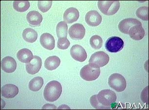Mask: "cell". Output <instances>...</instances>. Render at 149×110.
Returning a JSON list of instances; mask_svg holds the SVG:
<instances>
[{"label": "cell", "instance_id": "obj_16", "mask_svg": "<svg viewBox=\"0 0 149 110\" xmlns=\"http://www.w3.org/2000/svg\"><path fill=\"white\" fill-rule=\"evenodd\" d=\"M79 10L74 8H70L66 10L63 14V20L67 24H72L76 22L79 18Z\"/></svg>", "mask_w": 149, "mask_h": 110}, {"label": "cell", "instance_id": "obj_1", "mask_svg": "<svg viewBox=\"0 0 149 110\" xmlns=\"http://www.w3.org/2000/svg\"><path fill=\"white\" fill-rule=\"evenodd\" d=\"M62 93L61 84L56 80L48 82L45 87L43 95L45 100L49 102H54L58 100Z\"/></svg>", "mask_w": 149, "mask_h": 110}, {"label": "cell", "instance_id": "obj_18", "mask_svg": "<svg viewBox=\"0 0 149 110\" xmlns=\"http://www.w3.org/2000/svg\"><path fill=\"white\" fill-rule=\"evenodd\" d=\"M26 19L30 25L37 26L40 25L43 18L39 12L37 11H31L27 14Z\"/></svg>", "mask_w": 149, "mask_h": 110}, {"label": "cell", "instance_id": "obj_23", "mask_svg": "<svg viewBox=\"0 0 149 110\" xmlns=\"http://www.w3.org/2000/svg\"><path fill=\"white\" fill-rule=\"evenodd\" d=\"M13 7L18 12H25L30 7V3L28 1H15L13 3Z\"/></svg>", "mask_w": 149, "mask_h": 110}, {"label": "cell", "instance_id": "obj_29", "mask_svg": "<svg viewBox=\"0 0 149 110\" xmlns=\"http://www.w3.org/2000/svg\"><path fill=\"white\" fill-rule=\"evenodd\" d=\"M70 45L69 40L67 38H63L58 39L57 42V46L59 49L65 50L68 48Z\"/></svg>", "mask_w": 149, "mask_h": 110}, {"label": "cell", "instance_id": "obj_6", "mask_svg": "<svg viewBox=\"0 0 149 110\" xmlns=\"http://www.w3.org/2000/svg\"><path fill=\"white\" fill-rule=\"evenodd\" d=\"M110 58L107 54L99 51L93 54L89 61V64L95 66L98 68L103 67L109 63Z\"/></svg>", "mask_w": 149, "mask_h": 110}, {"label": "cell", "instance_id": "obj_27", "mask_svg": "<svg viewBox=\"0 0 149 110\" xmlns=\"http://www.w3.org/2000/svg\"><path fill=\"white\" fill-rule=\"evenodd\" d=\"M90 43L93 48L97 50L100 49L102 47L103 44V40L100 36L94 35L90 40Z\"/></svg>", "mask_w": 149, "mask_h": 110}, {"label": "cell", "instance_id": "obj_22", "mask_svg": "<svg viewBox=\"0 0 149 110\" xmlns=\"http://www.w3.org/2000/svg\"><path fill=\"white\" fill-rule=\"evenodd\" d=\"M43 83V79L42 77H37L30 80L29 83V88L31 91L37 92L42 88Z\"/></svg>", "mask_w": 149, "mask_h": 110}, {"label": "cell", "instance_id": "obj_25", "mask_svg": "<svg viewBox=\"0 0 149 110\" xmlns=\"http://www.w3.org/2000/svg\"><path fill=\"white\" fill-rule=\"evenodd\" d=\"M136 15L143 21H149V8L148 6L140 7L136 11Z\"/></svg>", "mask_w": 149, "mask_h": 110}, {"label": "cell", "instance_id": "obj_3", "mask_svg": "<svg viewBox=\"0 0 149 110\" xmlns=\"http://www.w3.org/2000/svg\"><path fill=\"white\" fill-rule=\"evenodd\" d=\"M100 74V68L89 63L82 67L80 71L81 77L88 81H93L98 79Z\"/></svg>", "mask_w": 149, "mask_h": 110}, {"label": "cell", "instance_id": "obj_2", "mask_svg": "<svg viewBox=\"0 0 149 110\" xmlns=\"http://www.w3.org/2000/svg\"><path fill=\"white\" fill-rule=\"evenodd\" d=\"M97 6L100 11L107 16L113 15L118 12L120 8L118 1H100Z\"/></svg>", "mask_w": 149, "mask_h": 110}, {"label": "cell", "instance_id": "obj_7", "mask_svg": "<svg viewBox=\"0 0 149 110\" xmlns=\"http://www.w3.org/2000/svg\"><path fill=\"white\" fill-rule=\"evenodd\" d=\"M123 40L118 37H112L108 39L105 44L106 50L111 53H117L124 47Z\"/></svg>", "mask_w": 149, "mask_h": 110}, {"label": "cell", "instance_id": "obj_5", "mask_svg": "<svg viewBox=\"0 0 149 110\" xmlns=\"http://www.w3.org/2000/svg\"><path fill=\"white\" fill-rule=\"evenodd\" d=\"M97 98L100 104L105 106H112L116 100L117 96L113 91L110 90H103L97 95Z\"/></svg>", "mask_w": 149, "mask_h": 110}, {"label": "cell", "instance_id": "obj_10", "mask_svg": "<svg viewBox=\"0 0 149 110\" xmlns=\"http://www.w3.org/2000/svg\"><path fill=\"white\" fill-rule=\"evenodd\" d=\"M136 25H142L141 22L134 18H127L120 22L118 24V29L122 33L128 34L130 29L132 27Z\"/></svg>", "mask_w": 149, "mask_h": 110}, {"label": "cell", "instance_id": "obj_30", "mask_svg": "<svg viewBox=\"0 0 149 110\" xmlns=\"http://www.w3.org/2000/svg\"><path fill=\"white\" fill-rule=\"evenodd\" d=\"M141 98L143 103H148V87H146L142 92Z\"/></svg>", "mask_w": 149, "mask_h": 110}, {"label": "cell", "instance_id": "obj_17", "mask_svg": "<svg viewBox=\"0 0 149 110\" xmlns=\"http://www.w3.org/2000/svg\"><path fill=\"white\" fill-rule=\"evenodd\" d=\"M128 34L133 40H140L144 37L145 32L142 25H136L130 29Z\"/></svg>", "mask_w": 149, "mask_h": 110}, {"label": "cell", "instance_id": "obj_24", "mask_svg": "<svg viewBox=\"0 0 149 110\" xmlns=\"http://www.w3.org/2000/svg\"><path fill=\"white\" fill-rule=\"evenodd\" d=\"M56 33L58 39L67 38L68 34V25L64 22H61L57 24Z\"/></svg>", "mask_w": 149, "mask_h": 110}, {"label": "cell", "instance_id": "obj_32", "mask_svg": "<svg viewBox=\"0 0 149 110\" xmlns=\"http://www.w3.org/2000/svg\"><path fill=\"white\" fill-rule=\"evenodd\" d=\"M57 109H68V110H70V107H68V106L66 105H62L60 106V107H58Z\"/></svg>", "mask_w": 149, "mask_h": 110}, {"label": "cell", "instance_id": "obj_28", "mask_svg": "<svg viewBox=\"0 0 149 110\" xmlns=\"http://www.w3.org/2000/svg\"><path fill=\"white\" fill-rule=\"evenodd\" d=\"M52 4V1H39L38 2V6L42 12L45 13L50 9Z\"/></svg>", "mask_w": 149, "mask_h": 110}, {"label": "cell", "instance_id": "obj_19", "mask_svg": "<svg viewBox=\"0 0 149 110\" xmlns=\"http://www.w3.org/2000/svg\"><path fill=\"white\" fill-rule=\"evenodd\" d=\"M33 57L31 51L26 48L21 49L17 54L18 60L22 63H29L33 58Z\"/></svg>", "mask_w": 149, "mask_h": 110}, {"label": "cell", "instance_id": "obj_11", "mask_svg": "<svg viewBox=\"0 0 149 110\" xmlns=\"http://www.w3.org/2000/svg\"><path fill=\"white\" fill-rule=\"evenodd\" d=\"M42 59L37 56H35L29 63H26V70L30 74H35L39 72L42 67Z\"/></svg>", "mask_w": 149, "mask_h": 110}, {"label": "cell", "instance_id": "obj_8", "mask_svg": "<svg viewBox=\"0 0 149 110\" xmlns=\"http://www.w3.org/2000/svg\"><path fill=\"white\" fill-rule=\"evenodd\" d=\"M68 33L70 37L74 40H81L85 36V29L81 24H74L70 27Z\"/></svg>", "mask_w": 149, "mask_h": 110}, {"label": "cell", "instance_id": "obj_31", "mask_svg": "<svg viewBox=\"0 0 149 110\" xmlns=\"http://www.w3.org/2000/svg\"><path fill=\"white\" fill-rule=\"evenodd\" d=\"M57 108L56 106L54 105L53 104H46L42 107V110H46V109H50V110H56Z\"/></svg>", "mask_w": 149, "mask_h": 110}, {"label": "cell", "instance_id": "obj_14", "mask_svg": "<svg viewBox=\"0 0 149 110\" xmlns=\"http://www.w3.org/2000/svg\"><path fill=\"white\" fill-rule=\"evenodd\" d=\"M40 43L45 49L52 50L55 46V40L53 36L49 33H43L40 37Z\"/></svg>", "mask_w": 149, "mask_h": 110}, {"label": "cell", "instance_id": "obj_4", "mask_svg": "<svg viewBox=\"0 0 149 110\" xmlns=\"http://www.w3.org/2000/svg\"><path fill=\"white\" fill-rule=\"evenodd\" d=\"M108 84L111 88L118 92H121L125 90L127 84L123 76L117 73L111 74L108 79Z\"/></svg>", "mask_w": 149, "mask_h": 110}, {"label": "cell", "instance_id": "obj_12", "mask_svg": "<svg viewBox=\"0 0 149 110\" xmlns=\"http://www.w3.org/2000/svg\"><path fill=\"white\" fill-rule=\"evenodd\" d=\"M85 21L91 26H97L102 22V17L97 11H90L86 14L85 17Z\"/></svg>", "mask_w": 149, "mask_h": 110}, {"label": "cell", "instance_id": "obj_15", "mask_svg": "<svg viewBox=\"0 0 149 110\" xmlns=\"http://www.w3.org/2000/svg\"><path fill=\"white\" fill-rule=\"evenodd\" d=\"M19 93L18 87L12 84H8L2 87L1 94L2 97L6 98H12Z\"/></svg>", "mask_w": 149, "mask_h": 110}, {"label": "cell", "instance_id": "obj_9", "mask_svg": "<svg viewBox=\"0 0 149 110\" xmlns=\"http://www.w3.org/2000/svg\"><path fill=\"white\" fill-rule=\"evenodd\" d=\"M70 54L73 59L79 62H83L86 60L87 55L85 49L79 45H73L70 49Z\"/></svg>", "mask_w": 149, "mask_h": 110}, {"label": "cell", "instance_id": "obj_13", "mask_svg": "<svg viewBox=\"0 0 149 110\" xmlns=\"http://www.w3.org/2000/svg\"><path fill=\"white\" fill-rule=\"evenodd\" d=\"M1 68L7 73H12L15 72L17 68V63L12 57H5L1 61Z\"/></svg>", "mask_w": 149, "mask_h": 110}, {"label": "cell", "instance_id": "obj_20", "mask_svg": "<svg viewBox=\"0 0 149 110\" xmlns=\"http://www.w3.org/2000/svg\"><path fill=\"white\" fill-rule=\"evenodd\" d=\"M61 60L58 57L53 56L48 58L45 62V67L47 70L53 71L60 66Z\"/></svg>", "mask_w": 149, "mask_h": 110}, {"label": "cell", "instance_id": "obj_26", "mask_svg": "<svg viewBox=\"0 0 149 110\" xmlns=\"http://www.w3.org/2000/svg\"><path fill=\"white\" fill-rule=\"evenodd\" d=\"M90 102L91 105L92 106V107L97 110H109V109H111L112 108L111 106L107 107V106H105L102 105V104H100L97 100V95H93L91 97L90 100Z\"/></svg>", "mask_w": 149, "mask_h": 110}, {"label": "cell", "instance_id": "obj_21", "mask_svg": "<svg viewBox=\"0 0 149 110\" xmlns=\"http://www.w3.org/2000/svg\"><path fill=\"white\" fill-rule=\"evenodd\" d=\"M22 36L24 40L29 43H33L37 40V32L31 28L25 29L23 31Z\"/></svg>", "mask_w": 149, "mask_h": 110}]
</instances>
